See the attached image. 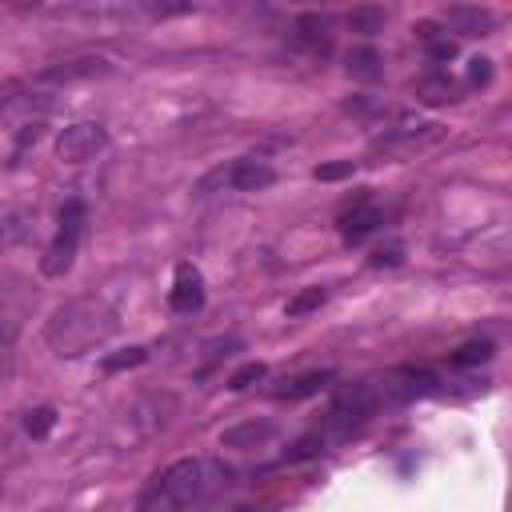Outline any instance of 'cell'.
I'll list each match as a JSON object with an SVG mask.
<instances>
[{
	"instance_id": "9",
	"label": "cell",
	"mask_w": 512,
	"mask_h": 512,
	"mask_svg": "<svg viewBox=\"0 0 512 512\" xmlns=\"http://www.w3.org/2000/svg\"><path fill=\"white\" fill-rule=\"evenodd\" d=\"M168 304H172L176 312H196V308L204 304V276H200L192 264H180V268H176Z\"/></svg>"
},
{
	"instance_id": "1",
	"label": "cell",
	"mask_w": 512,
	"mask_h": 512,
	"mask_svg": "<svg viewBox=\"0 0 512 512\" xmlns=\"http://www.w3.org/2000/svg\"><path fill=\"white\" fill-rule=\"evenodd\" d=\"M120 332V316L116 308L108 304V296L100 292H80L72 300H64L52 320L44 324V344L64 356V360H76L84 352H96L104 348L112 336Z\"/></svg>"
},
{
	"instance_id": "16",
	"label": "cell",
	"mask_w": 512,
	"mask_h": 512,
	"mask_svg": "<svg viewBox=\"0 0 512 512\" xmlns=\"http://www.w3.org/2000/svg\"><path fill=\"white\" fill-rule=\"evenodd\" d=\"M328 380H332V372H304V376H296V380H284V388H276V396H284V400H304V396L320 392Z\"/></svg>"
},
{
	"instance_id": "19",
	"label": "cell",
	"mask_w": 512,
	"mask_h": 512,
	"mask_svg": "<svg viewBox=\"0 0 512 512\" xmlns=\"http://www.w3.org/2000/svg\"><path fill=\"white\" fill-rule=\"evenodd\" d=\"M140 512H188V508H180L168 492H160V488H152L144 500H140Z\"/></svg>"
},
{
	"instance_id": "4",
	"label": "cell",
	"mask_w": 512,
	"mask_h": 512,
	"mask_svg": "<svg viewBox=\"0 0 512 512\" xmlns=\"http://www.w3.org/2000/svg\"><path fill=\"white\" fill-rule=\"evenodd\" d=\"M36 312V288L20 272H0V356L12 352L28 316Z\"/></svg>"
},
{
	"instance_id": "6",
	"label": "cell",
	"mask_w": 512,
	"mask_h": 512,
	"mask_svg": "<svg viewBox=\"0 0 512 512\" xmlns=\"http://www.w3.org/2000/svg\"><path fill=\"white\" fill-rule=\"evenodd\" d=\"M380 404V388L376 384H352V388H340L332 408H328V432L332 436H348L352 428H360Z\"/></svg>"
},
{
	"instance_id": "22",
	"label": "cell",
	"mask_w": 512,
	"mask_h": 512,
	"mask_svg": "<svg viewBox=\"0 0 512 512\" xmlns=\"http://www.w3.org/2000/svg\"><path fill=\"white\" fill-rule=\"evenodd\" d=\"M488 356H492V344L480 340V344H464V348L452 356V364H480V360H488Z\"/></svg>"
},
{
	"instance_id": "8",
	"label": "cell",
	"mask_w": 512,
	"mask_h": 512,
	"mask_svg": "<svg viewBox=\"0 0 512 512\" xmlns=\"http://www.w3.org/2000/svg\"><path fill=\"white\" fill-rule=\"evenodd\" d=\"M212 184L232 188V192H264L268 184H276V168L264 164V160H232L228 168L212 172V176L200 184V192H208Z\"/></svg>"
},
{
	"instance_id": "10",
	"label": "cell",
	"mask_w": 512,
	"mask_h": 512,
	"mask_svg": "<svg viewBox=\"0 0 512 512\" xmlns=\"http://www.w3.org/2000/svg\"><path fill=\"white\" fill-rule=\"evenodd\" d=\"M384 224V212L372 204V200H360V204H352L344 216H340V236L344 240H364V236H372L376 228Z\"/></svg>"
},
{
	"instance_id": "3",
	"label": "cell",
	"mask_w": 512,
	"mask_h": 512,
	"mask_svg": "<svg viewBox=\"0 0 512 512\" xmlns=\"http://www.w3.org/2000/svg\"><path fill=\"white\" fill-rule=\"evenodd\" d=\"M224 484H228V472L216 460H208V456H184V460H176V464L164 468V476H160L156 488L168 492L180 508H196V504H208Z\"/></svg>"
},
{
	"instance_id": "11",
	"label": "cell",
	"mask_w": 512,
	"mask_h": 512,
	"mask_svg": "<svg viewBox=\"0 0 512 512\" xmlns=\"http://www.w3.org/2000/svg\"><path fill=\"white\" fill-rule=\"evenodd\" d=\"M32 224H36L32 208H24V204H8V208H0V252L20 248V244L28 240V232H32Z\"/></svg>"
},
{
	"instance_id": "13",
	"label": "cell",
	"mask_w": 512,
	"mask_h": 512,
	"mask_svg": "<svg viewBox=\"0 0 512 512\" xmlns=\"http://www.w3.org/2000/svg\"><path fill=\"white\" fill-rule=\"evenodd\" d=\"M108 64L104 60H68L60 68H44L40 80H52V84H68V80H84V76H104Z\"/></svg>"
},
{
	"instance_id": "21",
	"label": "cell",
	"mask_w": 512,
	"mask_h": 512,
	"mask_svg": "<svg viewBox=\"0 0 512 512\" xmlns=\"http://www.w3.org/2000/svg\"><path fill=\"white\" fill-rule=\"evenodd\" d=\"M256 380H264V364L256 360V364H244L240 372H232V380H228V388H236V392H244V388H252Z\"/></svg>"
},
{
	"instance_id": "17",
	"label": "cell",
	"mask_w": 512,
	"mask_h": 512,
	"mask_svg": "<svg viewBox=\"0 0 512 512\" xmlns=\"http://www.w3.org/2000/svg\"><path fill=\"white\" fill-rule=\"evenodd\" d=\"M348 72L360 76V80H376L384 68H380V56H376L372 48H356V52L348 56Z\"/></svg>"
},
{
	"instance_id": "25",
	"label": "cell",
	"mask_w": 512,
	"mask_h": 512,
	"mask_svg": "<svg viewBox=\"0 0 512 512\" xmlns=\"http://www.w3.org/2000/svg\"><path fill=\"white\" fill-rule=\"evenodd\" d=\"M348 172H352V164H328V168H316V180H340Z\"/></svg>"
},
{
	"instance_id": "7",
	"label": "cell",
	"mask_w": 512,
	"mask_h": 512,
	"mask_svg": "<svg viewBox=\"0 0 512 512\" xmlns=\"http://www.w3.org/2000/svg\"><path fill=\"white\" fill-rule=\"evenodd\" d=\"M104 144H108L104 124H96V120H76V124H68V128L56 136V156H60L64 164H84V160L100 156Z\"/></svg>"
},
{
	"instance_id": "2",
	"label": "cell",
	"mask_w": 512,
	"mask_h": 512,
	"mask_svg": "<svg viewBox=\"0 0 512 512\" xmlns=\"http://www.w3.org/2000/svg\"><path fill=\"white\" fill-rule=\"evenodd\" d=\"M176 412H180V396H176V392H168V388H148V392L132 396V400L120 408V416H116V424H112V444H116V448L148 444V440H156V436L176 420Z\"/></svg>"
},
{
	"instance_id": "5",
	"label": "cell",
	"mask_w": 512,
	"mask_h": 512,
	"mask_svg": "<svg viewBox=\"0 0 512 512\" xmlns=\"http://www.w3.org/2000/svg\"><path fill=\"white\" fill-rule=\"evenodd\" d=\"M84 224H88V208H84V200H64V208H60V228H56V236H52V244H48V252H44V260H40V272L44 276H64L68 268H72V260H76V248H80V236H84Z\"/></svg>"
},
{
	"instance_id": "12",
	"label": "cell",
	"mask_w": 512,
	"mask_h": 512,
	"mask_svg": "<svg viewBox=\"0 0 512 512\" xmlns=\"http://www.w3.org/2000/svg\"><path fill=\"white\" fill-rule=\"evenodd\" d=\"M272 436H276V424L272 420H244V424L220 432V448H260Z\"/></svg>"
},
{
	"instance_id": "23",
	"label": "cell",
	"mask_w": 512,
	"mask_h": 512,
	"mask_svg": "<svg viewBox=\"0 0 512 512\" xmlns=\"http://www.w3.org/2000/svg\"><path fill=\"white\" fill-rule=\"evenodd\" d=\"M52 420H56L52 408H36V412H28V432H32V436H48Z\"/></svg>"
},
{
	"instance_id": "20",
	"label": "cell",
	"mask_w": 512,
	"mask_h": 512,
	"mask_svg": "<svg viewBox=\"0 0 512 512\" xmlns=\"http://www.w3.org/2000/svg\"><path fill=\"white\" fill-rule=\"evenodd\" d=\"M348 24H352L356 32H376V28L384 24V12H380V8H356V12L348 16Z\"/></svg>"
},
{
	"instance_id": "15",
	"label": "cell",
	"mask_w": 512,
	"mask_h": 512,
	"mask_svg": "<svg viewBox=\"0 0 512 512\" xmlns=\"http://www.w3.org/2000/svg\"><path fill=\"white\" fill-rule=\"evenodd\" d=\"M448 24H456L464 36H484L492 28V12H484V8H448Z\"/></svg>"
},
{
	"instance_id": "18",
	"label": "cell",
	"mask_w": 512,
	"mask_h": 512,
	"mask_svg": "<svg viewBox=\"0 0 512 512\" xmlns=\"http://www.w3.org/2000/svg\"><path fill=\"white\" fill-rule=\"evenodd\" d=\"M324 300H328V292H324V288H304L300 296H292V300H288V316H304V312L320 308Z\"/></svg>"
},
{
	"instance_id": "26",
	"label": "cell",
	"mask_w": 512,
	"mask_h": 512,
	"mask_svg": "<svg viewBox=\"0 0 512 512\" xmlns=\"http://www.w3.org/2000/svg\"><path fill=\"white\" fill-rule=\"evenodd\" d=\"M488 76H492L488 60H472V84H488Z\"/></svg>"
},
{
	"instance_id": "14",
	"label": "cell",
	"mask_w": 512,
	"mask_h": 512,
	"mask_svg": "<svg viewBox=\"0 0 512 512\" xmlns=\"http://www.w3.org/2000/svg\"><path fill=\"white\" fill-rule=\"evenodd\" d=\"M296 40H300L304 48H312V52H324V48H328V20L316 16V12H304V16L296 20Z\"/></svg>"
},
{
	"instance_id": "24",
	"label": "cell",
	"mask_w": 512,
	"mask_h": 512,
	"mask_svg": "<svg viewBox=\"0 0 512 512\" xmlns=\"http://www.w3.org/2000/svg\"><path fill=\"white\" fill-rule=\"evenodd\" d=\"M144 348H128V356H112V360H104V368L108 372H116V368H132V364H144Z\"/></svg>"
}]
</instances>
